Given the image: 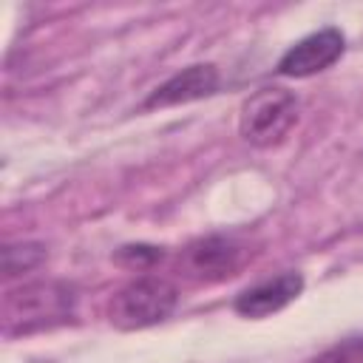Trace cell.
Returning <instances> with one entry per match:
<instances>
[{"instance_id": "1", "label": "cell", "mask_w": 363, "mask_h": 363, "mask_svg": "<svg viewBox=\"0 0 363 363\" xmlns=\"http://www.w3.org/2000/svg\"><path fill=\"white\" fill-rule=\"evenodd\" d=\"M77 292L65 281H34L3 298V335L23 337L62 326L74 318Z\"/></svg>"}, {"instance_id": "2", "label": "cell", "mask_w": 363, "mask_h": 363, "mask_svg": "<svg viewBox=\"0 0 363 363\" xmlns=\"http://www.w3.org/2000/svg\"><path fill=\"white\" fill-rule=\"evenodd\" d=\"M176 303H179V289L170 281L145 275V278L125 284L113 295L108 306V318L116 329H125V332L147 329V326L167 320Z\"/></svg>"}, {"instance_id": "8", "label": "cell", "mask_w": 363, "mask_h": 363, "mask_svg": "<svg viewBox=\"0 0 363 363\" xmlns=\"http://www.w3.org/2000/svg\"><path fill=\"white\" fill-rule=\"evenodd\" d=\"M45 261V247L37 241H23V244H6L3 247V275L14 278L20 272H31Z\"/></svg>"}, {"instance_id": "9", "label": "cell", "mask_w": 363, "mask_h": 363, "mask_svg": "<svg viewBox=\"0 0 363 363\" xmlns=\"http://www.w3.org/2000/svg\"><path fill=\"white\" fill-rule=\"evenodd\" d=\"M312 363H363V337H349L318 354Z\"/></svg>"}, {"instance_id": "7", "label": "cell", "mask_w": 363, "mask_h": 363, "mask_svg": "<svg viewBox=\"0 0 363 363\" xmlns=\"http://www.w3.org/2000/svg\"><path fill=\"white\" fill-rule=\"evenodd\" d=\"M218 91V71L210 62H199V65H187L179 74H173L170 79H164L147 99L145 108H167V105H184V102H196L204 96H213Z\"/></svg>"}, {"instance_id": "3", "label": "cell", "mask_w": 363, "mask_h": 363, "mask_svg": "<svg viewBox=\"0 0 363 363\" xmlns=\"http://www.w3.org/2000/svg\"><path fill=\"white\" fill-rule=\"evenodd\" d=\"M298 122V99L286 88H258L250 94L238 113L241 136L255 147L278 145Z\"/></svg>"}, {"instance_id": "5", "label": "cell", "mask_w": 363, "mask_h": 363, "mask_svg": "<svg viewBox=\"0 0 363 363\" xmlns=\"http://www.w3.org/2000/svg\"><path fill=\"white\" fill-rule=\"evenodd\" d=\"M303 292V275L301 272H281L269 281H261L255 286H247L235 295L233 309L244 318L261 320L272 312H281L286 303H292Z\"/></svg>"}, {"instance_id": "10", "label": "cell", "mask_w": 363, "mask_h": 363, "mask_svg": "<svg viewBox=\"0 0 363 363\" xmlns=\"http://www.w3.org/2000/svg\"><path fill=\"white\" fill-rule=\"evenodd\" d=\"M156 258H162V250L147 247V244H130V247H122L116 252V261L125 264V267H147Z\"/></svg>"}, {"instance_id": "4", "label": "cell", "mask_w": 363, "mask_h": 363, "mask_svg": "<svg viewBox=\"0 0 363 363\" xmlns=\"http://www.w3.org/2000/svg\"><path fill=\"white\" fill-rule=\"evenodd\" d=\"M343 48H346V40L337 28H332V26L320 28V31L298 40L292 48H286V54L278 60V74L295 77V79L320 74L343 57Z\"/></svg>"}, {"instance_id": "6", "label": "cell", "mask_w": 363, "mask_h": 363, "mask_svg": "<svg viewBox=\"0 0 363 363\" xmlns=\"http://www.w3.org/2000/svg\"><path fill=\"white\" fill-rule=\"evenodd\" d=\"M241 264V247L227 235H207L184 250V269L201 281H221Z\"/></svg>"}]
</instances>
